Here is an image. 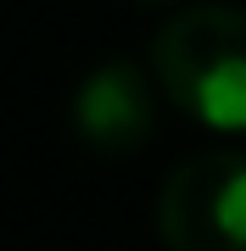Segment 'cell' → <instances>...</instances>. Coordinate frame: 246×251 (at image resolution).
Segmentation results:
<instances>
[{"mask_svg":"<svg viewBox=\"0 0 246 251\" xmlns=\"http://www.w3.org/2000/svg\"><path fill=\"white\" fill-rule=\"evenodd\" d=\"M157 73L140 62H101L84 73V84L73 90V128L79 140L101 156H129L151 140L157 128Z\"/></svg>","mask_w":246,"mask_h":251,"instance_id":"3957f363","label":"cell"},{"mask_svg":"<svg viewBox=\"0 0 246 251\" xmlns=\"http://www.w3.org/2000/svg\"><path fill=\"white\" fill-rule=\"evenodd\" d=\"M151 6H173V0H151Z\"/></svg>","mask_w":246,"mask_h":251,"instance_id":"277c9868","label":"cell"},{"mask_svg":"<svg viewBox=\"0 0 246 251\" xmlns=\"http://www.w3.org/2000/svg\"><path fill=\"white\" fill-rule=\"evenodd\" d=\"M157 229L168 251H246V156H185L163 184Z\"/></svg>","mask_w":246,"mask_h":251,"instance_id":"7a4b0ae2","label":"cell"},{"mask_svg":"<svg viewBox=\"0 0 246 251\" xmlns=\"http://www.w3.org/2000/svg\"><path fill=\"white\" fill-rule=\"evenodd\" d=\"M151 73L185 117L241 134L246 128V11L191 6L151 39Z\"/></svg>","mask_w":246,"mask_h":251,"instance_id":"6da1fadb","label":"cell"}]
</instances>
